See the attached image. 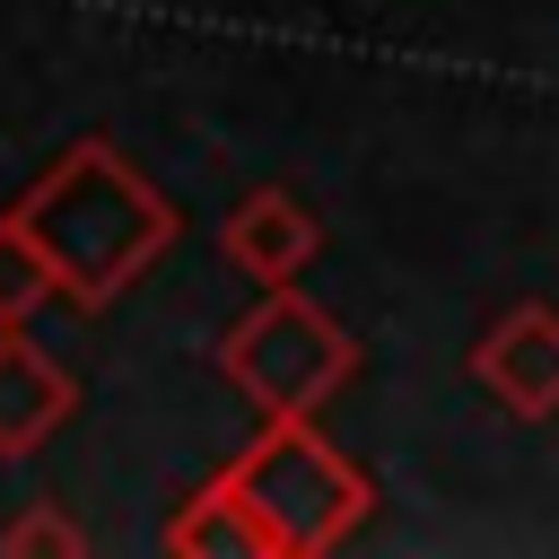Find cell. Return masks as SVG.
<instances>
[{"label": "cell", "mask_w": 559, "mask_h": 559, "mask_svg": "<svg viewBox=\"0 0 559 559\" xmlns=\"http://www.w3.org/2000/svg\"><path fill=\"white\" fill-rule=\"evenodd\" d=\"M17 227L44 245L52 280L70 306H105L114 288H131L166 245H175V210L105 148V140H79L26 201H17Z\"/></svg>", "instance_id": "cell-1"}, {"label": "cell", "mask_w": 559, "mask_h": 559, "mask_svg": "<svg viewBox=\"0 0 559 559\" xmlns=\"http://www.w3.org/2000/svg\"><path fill=\"white\" fill-rule=\"evenodd\" d=\"M227 489H236V507L262 524V542H271V559H297V550H332L358 515H367V480L306 428V419H271V437L236 463V472H218Z\"/></svg>", "instance_id": "cell-2"}, {"label": "cell", "mask_w": 559, "mask_h": 559, "mask_svg": "<svg viewBox=\"0 0 559 559\" xmlns=\"http://www.w3.org/2000/svg\"><path fill=\"white\" fill-rule=\"evenodd\" d=\"M349 367H358V341H349L323 306H306L288 280L227 332V376H236L271 419H314V402H332V393L349 384Z\"/></svg>", "instance_id": "cell-3"}, {"label": "cell", "mask_w": 559, "mask_h": 559, "mask_svg": "<svg viewBox=\"0 0 559 559\" xmlns=\"http://www.w3.org/2000/svg\"><path fill=\"white\" fill-rule=\"evenodd\" d=\"M472 376H480L515 419H550V411H559V314H550V306H507V314L472 341Z\"/></svg>", "instance_id": "cell-4"}, {"label": "cell", "mask_w": 559, "mask_h": 559, "mask_svg": "<svg viewBox=\"0 0 559 559\" xmlns=\"http://www.w3.org/2000/svg\"><path fill=\"white\" fill-rule=\"evenodd\" d=\"M314 245H323V218L297 201V192H245L236 210H227V227H218V253L245 271V280H262V288H280V280H297L306 262H314Z\"/></svg>", "instance_id": "cell-5"}, {"label": "cell", "mask_w": 559, "mask_h": 559, "mask_svg": "<svg viewBox=\"0 0 559 559\" xmlns=\"http://www.w3.org/2000/svg\"><path fill=\"white\" fill-rule=\"evenodd\" d=\"M70 411H79L70 367L44 358L35 341H17V323H0V454H35Z\"/></svg>", "instance_id": "cell-6"}, {"label": "cell", "mask_w": 559, "mask_h": 559, "mask_svg": "<svg viewBox=\"0 0 559 559\" xmlns=\"http://www.w3.org/2000/svg\"><path fill=\"white\" fill-rule=\"evenodd\" d=\"M166 550H218V559H271V542H262V524L236 507V489L227 480H210L175 524H166Z\"/></svg>", "instance_id": "cell-7"}, {"label": "cell", "mask_w": 559, "mask_h": 559, "mask_svg": "<svg viewBox=\"0 0 559 559\" xmlns=\"http://www.w3.org/2000/svg\"><path fill=\"white\" fill-rule=\"evenodd\" d=\"M44 297H61V280H52V262H44V245L17 227V210L0 218V323H35V306Z\"/></svg>", "instance_id": "cell-8"}, {"label": "cell", "mask_w": 559, "mask_h": 559, "mask_svg": "<svg viewBox=\"0 0 559 559\" xmlns=\"http://www.w3.org/2000/svg\"><path fill=\"white\" fill-rule=\"evenodd\" d=\"M0 550H61V559H70V550H79V533H70L61 515H17V524L0 533Z\"/></svg>", "instance_id": "cell-9"}]
</instances>
